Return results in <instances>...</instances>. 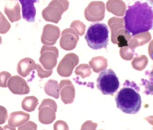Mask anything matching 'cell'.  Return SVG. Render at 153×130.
I'll list each match as a JSON object with an SVG mask.
<instances>
[{"label":"cell","mask_w":153,"mask_h":130,"mask_svg":"<svg viewBox=\"0 0 153 130\" xmlns=\"http://www.w3.org/2000/svg\"><path fill=\"white\" fill-rule=\"evenodd\" d=\"M152 7L146 2L137 1L128 6L124 17L126 32L134 36L151 29L153 25Z\"/></svg>","instance_id":"obj_1"},{"label":"cell","mask_w":153,"mask_h":130,"mask_svg":"<svg viewBox=\"0 0 153 130\" xmlns=\"http://www.w3.org/2000/svg\"><path fill=\"white\" fill-rule=\"evenodd\" d=\"M140 91V87L134 81L126 80L115 97L117 108L125 113H137L142 103Z\"/></svg>","instance_id":"obj_2"},{"label":"cell","mask_w":153,"mask_h":130,"mask_svg":"<svg viewBox=\"0 0 153 130\" xmlns=\"http://www.w3.org/2000/svg\"><path fill=\"white\" fill-rule=\"evenodd\" d=\"M109 32L106 24L95 22L91 24L88 28L85 38L88 45L93 49H106L109 40Z\"/></svg>","instance_id":"obj_3"},{"label":"cell","mask_w":153,"mask_h":130,"mask_svg":"<svg viewBox=\"0 0 153 130\" xmlns=\"http://www.w3.org/2000/svg\"><path fill=\"white\" fill-rule=\"evenodd\" d=\"M97 86L103 94L113 95L118 89L120 82L114 72L109 69L100 73L97 79Z\"/></svg>","instance_id":"obj_4"},{"label":"cell","mask_w":153,"mask_h":130,"mask_svg":"<svg viewBox=\"0 0 153 130\" xmlns=\"http://www.w3.org/2000/svg\"><path fill=\"white\" fill-rule=\"evenodd\" d=\"M68 0H52L42 12L43 18L46 21L58 23L63 13L68 8Z\"/></svg>","instance_id":"obj_5"},{"label":"cell","mask_w":153,"mask_h":130,"mask_svg":"<svg viewBox=\"0 0 153 130\" xmlns=\"http://www.w3.org/2000/svg\"><path fill=\"white\" fill-rule=\"evenodd\" d=\"M57 106L56 102L50 98L44 99L38 107L39 121L44 124L52 123L56 119Z\"/></svg>","instance_id":"obj_6"},{"label":"cell","mask_w":153,"mask_h":130,"mask_svg":"<svg viewBox=\"0 0 153 130\" xmlns=\"http://www.w3.org/2000/svg\"><path fill=\"white\" fill-rule=\"evenodd\" d=\"M39 61L43 68L47 70L53 69L57 64L59 50L55 47L43 45Z\"/></svg>","instance_id":"obj_7"},{"label":"cell","mask_w":153,"mask_h":130,"mask_svg":"<svg viewBox=\"0 0 153 130\" xmlns=\"http://www.w3.org/2000/svg\"><path fill=\"white\" fill-rule=\"evenodd\" d=\"M79 58L74 53H69L65 55L58 64L57 68L58 73L64 77L70 76L74 68L78 64Z\"/></svg>","instance_id":"obj_8"},{"label":"cell","mask_w":153,"mask_h":130,"mask_svg":"<svg viewBox=\"0 0 153 130\" xmlns=\"http://www.w3.org/2000/svg\"><path fill=\"white\" fill-rule=\"evenodd\" d=\"M105 4L102 1L91 2L85 10L84 15L85 18L89 21L94 22L101 21L99 17L102 20L105 16Z\"/></svg>","instance_id":"obj_9"},{"label":"cell","mask_w":153,"mask_h":130,"mask_svg":"<svg viewBox=\"0 0 153 130\" xmlns=\"http://www.w3.org/2000/svg\"><path fill=\"white\" fill-rule=\"evenodd\" d=\"M78 34L71 28L65 29L62 32L59 45L60 47L66 51H70L76 47L79 40Z\"/></svg>","instance_id":"obj_10"},{"label":"cell","mask_w":153,"mask_h":130,"mask_svg":"<svg viewBox=\"0 0 153 130\" xmlns=\"http://www.w3.org/2000/svg\"><path fill=\"white\" fill-rule=\"evenodd\" d=\"M7 86L10 90L15 94H27L30 92V88L25 80L18 75L10 77L8 80Z\"/></svg>","instance_id":"obj_11"},{"label":"cell","mask_w":153,"mask_h":130,"mask_svg":"<svg viewBox=\"0 0 153 130\" xmlns=\"http://www.w3.org/2000/svg\"><path fill=\"white\" fill-rule=\"evenodd\" d=\"M59 86L62 101L65 104L72 103L75 97V90L71 81L69 79H63Z\"/></svg>","instance_id":"obj_12"},{"label":"cell","mask_w":153,"mask_h":130,"mask_svg":"<svg viewBox=\"0 0 153 130\" xmlns=\"http://www.w3.org/2000/svg\"><path fill=\"white\" fill-rule=\"evenodd\" d=\"M60 31L57 26L47 24L44 27L41 36L42 43L47 46L55 44L59 38Z\"/></svg>","instance_id":"obj_13"},{"label":"cell","mask_w":153,"mask_h":130,"mask_svg":"<svg viewBox=\"0 0 153 130\" xmlns=\"http://www.w3.org/2000/svg\"><path fill=\"white\" fill-rule=\"evenodd\" d=\"M22 5V13L23 18L29 22H34L36 13V9L34 3L37 0H19Z\"/></svg>","instance_id":"obj_14"},{"label":"cell","mask_w":153,"mask_h":130,"mask_svg":"<svg viewBox=\"0 0 153 130\" xmlns=\"http://www.w3.org/2000/svg\"><path fill=\"white\" fill-rule=\"evenodd\" d=\"M20 7L17 1H10L5 5L4 12L12 23L19 20L22 18Z\"/></svg>","instance_id":"obj_15"},{"label":"cell","mask_w":153,"mask_h":130,"mask_svg":"<svg viewBox=\"0 0 153 130\" xmlns=\"http://www.w3.org/2000/svg\"><path fill=\"white\" fill-rule=\"evenodd\" d=\"M36 69V64L35 61L30 58H25L21 60L18 63L17 71L20 75L26 77Z\"/></svg>","instance_id":"obj_16"},{"label":"cell","mask_w":153,"mask_h":130,"mask_svg":"<svg viewBox=\"0 0 153 130\" xmlns=\"http://www.w3.org/2000/svg\"><path fill=\"white\" fill-rule=\"evenodd\" d=\"M30 118V115L27 113L23 111L13 112L9 115L8 124L13 127H19L26 123Z\"/></svg>","instance_id":"obj_17"},{"label":"cell","mask_w":153,"mask_h":130,"mask_svg":"<svg viewBox=\"0 0 153 130\" xmlns=\"http://www.w3.org/2000/svg\"><path fill=\"white\" fill-rule=\"evenodd\" d=\"M44 88L45 92L48 95L56 99L59 98L60 90L57 81L49 79L45 83Z\"/></svg>","instance_id":"obj_18"},{"label":"cell","mask_w":153,"mask_h":130,"mask_svg":"<svg viewBox=\"0 0 153 130\" xmlns=\"http://www.w3.org/2000/svg\"><path fill=\"white\" fill-rule=\"evenodd\" d=\"M39 104L38 100L36 97L27 96L22 101V107L24 110L31 112L35 110Z\"/></svg>","instance_id":"obj_19"},{"label":"cell","mask_w":153,"mask_h":130,"mask_svg":"<svg viewBox=\"0 0 153 130\" xmlns=\"http://www.w3.org/2000/svg\"><path fill=\"white\" fill-rule=\"evenodd\" d=\"M70 27L80 36H81L84 34L86 26L80 21H74L71 23Z\"/></svg>","instance_id":"obj_20"},{"label":"cell","mask_w":153,"mask_h":130,"mask_svg":"<svg viewBox=\"0 0 153 130\" xmlns=\"http://www.w3.org/2000/svg\"><path fill=\"white\" fill-rule=\"evenodd\" d=\"M11 28V25L4 14L0 11V33L4 34Z\"/></svg>","instance_id":"obj_21"},{"label":"cell","mask_w":153,"mask_h":130,"mask_svg":"<svg viewBox=\"0 0 153 130\" xmlns=\"http://www.w3.org/2000/svg\"><path fill=\"white\" fill-rule=\"evenodd\" d=\"M89 67L87 64H81L75 69L74 72L76 75H79L82 78L88 76L89 74Z\"/></svg>","instance_id":"obj_22"},{"label":"cell","mask_w":153,"mask_h":130,"mask_svg":"<svg viewBox=\"0 0 153 130\" xmlns=\"http://www.w3.org/2000/svg\"><path fill=\"white\" fill-rule=\"evenodd\" d=\"M38 76L41 78H47L51 75L53 69L47 70L44 69L40 64H36V69Z\"/></svg>","instance_id":"obj_23"},{"label":"cell","mask_w":153,"mask_h":130,"mask_svg":"<svg viewBox=\"0 0 153 130\" xmlns=\"http://www.w3.org/2000/svg\"><path fill=\"white\" fill-rule=\"evenodd\" d=\"M11 76V74L7 72L3 71L0 72V86L7 87V82Z\"/></svg>","instance_id":"obj_24"},{"label":"cell","mask_w":153,"mask_h":130,"mask_svg":"<svg viewBox=\"0 0 153 130\" xmlns=\"http://www.w3.org/2000/svg\"><path fill=\"white\" fill-rule=\"evenodd\" d=\"M54 130H69V127L66 123L62 120L56 121L53 125Z\"/></svg>","instance_id":"obj_25"},{"label":"cell","mask_w":153,"mask_h":130,"mask_svg":"<svg viewBox=\"0 0 153 130\" xmlns=\"http://www.w3.org/2000/svg\"><path fill=\"white\" fill-rule=\"evenodd\" d=\"M37 125L33 122L29 121L18 128V130H37Z\"/></svg>","instance_id":"obj_26"},{"label":"cell","mask_w":153,"mask_h":130,"mask_svg":"<svg viewBox=\"0 0 153 130\" xmlns=\"http://www.w3.org/2000/svg\"><path fill=\"white\" fill-rule=\"evenodd\" d=\"M8 117V113L6 109L0 105V125L4 124Z\"/></svg>","instance_id":"obj_27"},{"label":"cell","mask_w":153,"mask_h":130,"mask_svg":"<svg viewBox=\"0 0 153 130\" xmlns=\"http://www.w3.org/2000/svg\"><path fill=\"white\" fill-rule=\"evenodd\" d=\"M3 129L4 130L10 129V130H16L15 127H13L10 126L8 124L7 125L3 126Z\"/></svg>","instance_id":"obj_28"},{"label":"cell","mask_w":153,"mask_h":130,"mask_svg":"<svg viewBox=\"0 0 153 130\" xmlns=\"http://www.w3.org/2000/svg\"><path fill=\"white\" fill-rule=\"evenodd\" d=\"M2 42V38L1 36L0 35V44Z\"/></svg>","instance_id":"obj_29"},{"label":"cell","mask_w":153,"mask_h":130,"mask_svg":"<svg viewBox=\"0 0 153 130\" xmlns=\"http://www.w3.org/2000/svg\"><path fill=\"white\" fill-rule=\"evenodd\" d=\"M3 129L0 126V130H3Z\"/></svg>","instance_id":"obj_30"}]
</instances>
